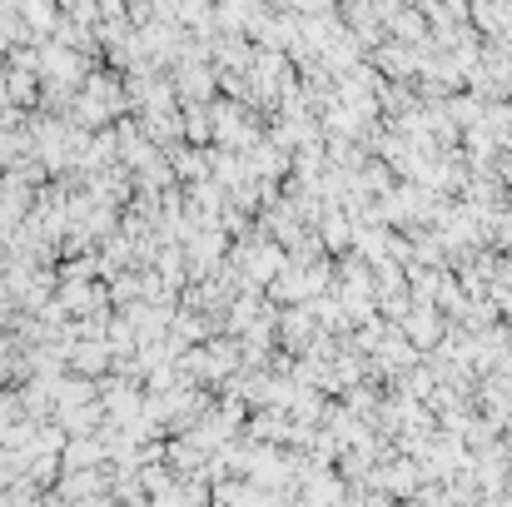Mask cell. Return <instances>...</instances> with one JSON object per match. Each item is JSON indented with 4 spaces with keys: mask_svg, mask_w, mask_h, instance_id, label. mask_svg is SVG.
<instances>
[{
    "mask_svg": "<svg viewBox=\"0 0 512 507\" xmlns=\"http://www.w3.org/2000/svg\"><path fill=\"white\" fill-rule=\"evenodd\" d=\"M398 329H403V338H408L418 353H428V348H438V338H443V329H448V319H443V309H438V304L413 299V304H408V314L398 319Z\"/></svg>",
    "mask_w": 512,
    "mask_h": 507,
    "instance_id": "obj_1",
    "label": "cell"
},
{
    "mask_svg": "<svg viewBox=\"0 0 512 507\" xmlns=\"http://www.w3.org/2000/svg\"><path fill=\"white\" fill-rule=\"evenodd\" d=\"M383 30H388V40L428 45V15H423L418 5H388V10H383Z\"/></svg>",
    "mask_w": 512,
    "mask_h": 507,
    "instance_id": "obj_2",
    "label": "cell"
},
{
    "mask_svg": "<svg viewBox=\"0 0 512 507\" xmlns=\"http://www.w3.org/2000/svg\"><path fill=\"white\" fill-rule=\"evenodd\" d=\"M353 219L343 214V204H329V214H324V244L334 249V254H343V249H353Z\"/></svg>",
    "mask_w": 512,
    "mask_h": 507,
    "instance_id": "obj_3",
    "label": "cell"
},
{
    "mask_svg": "<svg viewBox=\"0 0 512 507\" xmlns=\"http://www.w3.org/2000/svg\"><path fill=\"white\" fill-rule=\"evenodd\" d=\"M319 165H324V160H319V150H309V155H299V174H319Z\"/></svg>",
    "mask_w": 512,
    "mask_h": 507,
    "instance_id": "obj_4",
    "label": "cell"
}]
</instances>
